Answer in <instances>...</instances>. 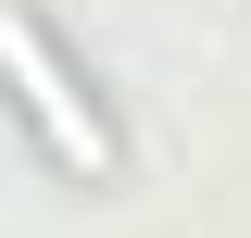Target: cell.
Instances as JSON below:
<instances>
[{"mask_svg":"<svg viewBox=\"0 0 251 238\" xmlns=\"http://www.w3.org/2000/svg\"><path fill=\"white\" fill-rule=\"evenodd\" d=\"M0 63H13V100H25V125L50 138V163H63V176H88V188H113L126 150H113V125H100V100L75 88V63H63L13 0H0Z\"/></svg>","mask_w":251,"mask_h":238,"instance_id":"cell-1","label":"cell"}]
</instances>
